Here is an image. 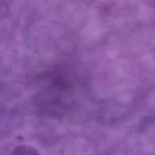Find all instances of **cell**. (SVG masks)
<instances>
[{
	"label": "cell",
	"instance_id": "obj_1",
	"mask_svg": "<svg viewBox=\"0 0 155 155\" xmlns=\"http://www.w3.org/2000/svg\"><path fill=\"white\" fill-rule=\"evenodd\" d=\"M9 155H41L36 149L29 145H20L14 148Z\"/></svg>",
	"mask_w": 155,
	"mask_h": 155
}]
</instances>
